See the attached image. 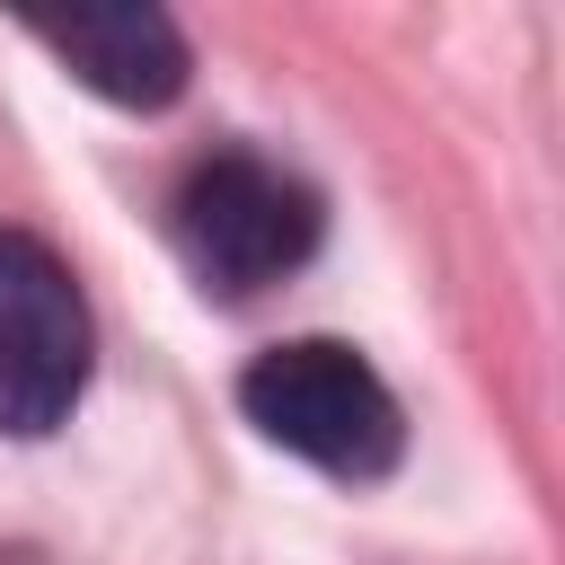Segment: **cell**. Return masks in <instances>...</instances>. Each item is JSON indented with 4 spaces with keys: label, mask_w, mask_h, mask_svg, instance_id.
Listing matches in <instances>:
<instances>
[{
    "label": "cell",
    "mask_w": 565,
    "mask_h": 565,
    "mask_svg": "<svg viewBox=\"0 0 565 565\" xmlns=\"http://www.w3.org/2000/svg\"><path fill=\"white\" fill-rule=\"evenodd\" d=\"M168 230H177V256L194 265L203 291L247 300L318 247V194L256 150H212V159L185 168Z\"/></svg>",
    "instance_id": "obj_2"
},
{
    "label": "cell",
    "mask_w": 565,
    "mask_h": 565,
    "mask_svg": "<svg viewBox=\"0 0 565 565\" xmlns=\"http://www.w3.org/2000/svg\"><path fill=\"white\" fill-rule=\"evenodd\" d=\"M238 406L274 450H291L327 477H353V486L388 477L406 450V415H397L388 380L335 335H291V344L256 353L238 371Z\"/></svg>",
    "instance_id": "obj_1"
},
{
    "label": "cell",
    "mask_w": 565,
    "mask_h": 565,
    "mask_svg": "<svg viewBox=\"0 0 565 565\" xmlns=\"http://www.w3.org/2000/svg\"><path fill=\"white\" fill-rule=\"evenodd\" d=\"M88 300L35 230H0V433L44 441L88 388Z\"/></svg>",
    "instance_id": "obj_3"
},
{
    "label": "cell",
    "mask_w": 565,
    "mask_h": 565,
    "mask_svg": "<svg viewBox=\"0 0 565 565\" xmlns=\"http://www.w3.org/2000/svg\"><path fill=\"white\" fill-rule=\"evenodd\" d=\"M35 44H44L79 88H97L106 106H132V115L177 106V88H185V71H194L177 18H159V9H71V18H35Z\"/></svg>",
    "instance_id": "obj_4"
}]
</instances>
